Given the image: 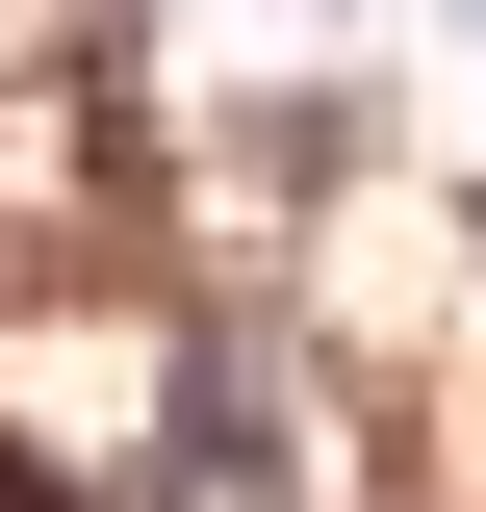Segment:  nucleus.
Returning <instances> with one entry per match:
<instances>
[{"label":"nucleus","mask_w":486,"mask_h":512,"mask_svg":"<svg viewBox=\"0 0 486 512\" xmlns=\"http://www.w3.org/2000/svg\"><path fill=\"white\" fill-rule=\"evenodd\" d=\"M0 512H77V487H26V461H0Z\"/></svg>","instance_id":"obj_1"}]
</instances>
